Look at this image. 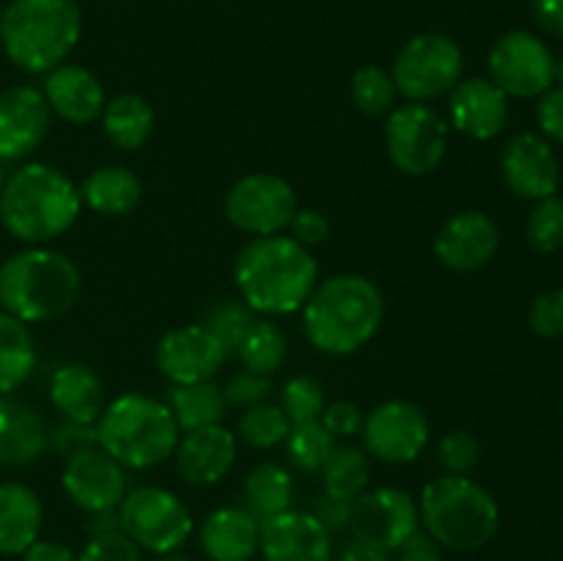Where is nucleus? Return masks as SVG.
<instances>
[{"instance_id":"nucleus-23","label":"nucleus","mask_w":563,"mask_h":561,"mask_svg":"<svg viewBox=\"0 0 563 561\" xmlns=\"http://www.w3.org/2000/svg\"><path fill=\"white\" fill-rule=\"evenodd\" d=\"M42 94L49 105V113L69 124H91L102 116L108 102L102 80L80 64H60L47 72Z\"/></svg>"},{"instance_id":"nucleus-13","label":"nucleus","mask_w":563,"mask_h":561,"mask_svg":"<svg viewBox=\"0 0 563 561\" xmlns=\"http://www.w3.org/2000/svg\"><path fill=\"white\" fill-rule=\"evenodd\" d=\"M363 451L385 465H407L427 451L432 427L427 413L407 399H388L363 418Z\"/></svg>"},{"instance_id":"nucleus-42","label":"nucleus","mask_w":563,"mask_h":561,"mask_svg":"<svg viewBox=\"0 0 563 561\" xmlns=\"http://www.w3.org/2000/svg\"><path fill=\"white\" fill-rule=\"evenodd\" d=\"M77 561H143V556L124 531H113L88 537V542L77 553Z\"/></svg>"},{"instance_id":"nucleus-27","label":"nucleus","mask_w":563,"mask_h":561,"mask_svg":"<svg viewBox=\"0 0 563 561\" xmlns=\"http://www.w3.org/2000/svg\"><path fill=\"white\" fill-rule=\"evenodd\" d=\"M42 501L27 484H0V556H22L42 534Z\"/></svg>"},{"instance_id":"nucleus-37","label":"nucleus","mask_w":563,"mask_h":561,"mask_svg":"<svg viewBox=\"0 0 563 561\" xmlns=\"http://www.w3.org/2000/svg\"><path fill=\"white\" fill-rule=\"evenodd\" d=\"M291 421L286 418L284 407L280 405H253L242 410L240 421H236V440L253 446V449L269 451L275 446H284L286 435H289Z\"/></svg>"},{"instance_id":"nucleus-45","label":"nucleus","mask_w":563,"mask_h":561,"mask_svg":"<svg viewBox=\"0 0 563 561\" xmlns=\"http://www.w3.org/2000/svg\"><path fill=\"white\" fill-rule=\"evenodd\" d=\"M47 446H53L64 460L69 457L82 454L88 449H97V424H77V421H64L53 435H47Z\"/></svg>"},{"instance_id":"nucleus-18","label":"nucleus","mask_w":563,"mask_h":561,"mask_svg":"<svg viewBox=\"0 0 563 561\" xmlns=\"http://www.w3.org/2000/svg\"><path fill=\"white\" fill-rule=\"evenodd\" d=\"M60 487L71 504L88 515L119 509L126 495V468L97 446L64 462Z\"/></svg>"},{"instance_id":"nucleus-5","label":"nucleus","mask_w":563,"mask_h":561,"mask_svg":"<svg viewBox=\"0 0 563 561\" xmlns=\"http://www.w3.org/2000/svg\"><path fill=\"white\" fill-rule=\"evenodd\" d=\"M82 33L77 0H14L0 16V42L14 66L47 75L64 64Z\"/></svg>"},{"instance_id":"nucleus-46","label":"nucleus","mask_w":563,"mask_h":561,"mask_svg":"<svg viewBox=\"0 0 563 561\" xmlns=\"http://www.w3.org/2000/svg\"><path fill=\"white\" fill-rule=\"evenodd\" d=\"M537 124L544 141L563 146V88L550 86L537 102Z\"/></svg>"},{"instance_id":"nucleus-10","label":"nucleus","mask_w":563,"mask_h":561,"mask_svg":"<svg viewBox=\"0 0 563 561\" xmlns=\"http://www.w3.org/2000/svg\"><path fill=\"white\" fill-rule=\"evenodd\" d=\"M449 121L432 105H396L385 116V152L405 176H429L449 152Z\"/></svg>"},{"instance_id":"nucleus-49","label":"nucleus","mask_w":563,"mask_h":561,"mask_svg":"<svg viewBox=\"0 0 563 561\" xmlns=\"http://www.w3.org/2000/svg\"><path fill=\"white\" fill-rule=\"evenodd\" d=\"M350 512H352V504H346V501H339V498H333V495H324V493L319 495L311 506V515L317 517V520L322 522L330 534L350 528Z\"/></svg>"},{"instance_id":"nucleus-8","label":"nucleus","mask_w":563,"mask_h":561,"mask_svg":"<svg viewBox=\"0 0 563 561\" xmlns=\"http://www.w3.org/2000/svg\"><path fill=\"white\" fill-rule=\"evenodd\" d=\"M465 55L460 44L440 31L416 33L401 44L396 53L390 77L394 86L407 102H434L451 94V88L462 80Z\"/></svg>"},{"instance_id":"nucleus-29","label":"nucleus","mask_w":563,"mask_h":561,"mask_svg":"<svg viewBox=\"0 0 563 561\" xmlns=\"http://www.w3.org/2000/svg\"><path fill=\"white\" fill-rule=\"evenodd\" d=\"M99 121L104 138L121 152H137L154 132V110L141 94H119L108 99Z\"/></svg>"},{"instance_id":"nucleus-39","label":"nucleus","mask_w":563,"mask_h":561,"mask_svg":"<svg viewBox=\"0 0 563 561\" xmlns=\"http://www.w3.org/2000/svg\"><path fill=\"white\" fill-rule=\"evenodd\" d=\"M526 242L537 253H559L563 248V198L537 201L526 220Z\"/></svg>"},{"instance_id":"nucleus-24","label":"nucleus","mask_w":563,"mask_h":561,"mask_svg":"<svg viewBox=\"0 0 563 561\" xmlns=\"http://www.w3.org/2000/svg\"><path fill=\"white\" fill-rule=\"evenodd\" d=\"M209 561H251L258 553V520L242 506H220L198 528Z\"/></svg>"},{"instance_id":"nucleus-15","label":"nucleus","mask_w":563,"mask_h":561,"mask_svg":"<svg viewBox=\"0 0 563 561\" xmlns=\"http://www.w3.org/2000/svg\"><path fill=\"white\" fill-rule=\"evenodd\" d=\"M229 361L218 339L203 324H181L157 341L154 363L170 385L209 383Z\"/></svg>"},{"instance_id":"nucleus-43","label":"nucleus","mask_w":563,"mask_h":561,"mask_svg":"<svg viewBox=\"0 0 563 561\" xmlns=\"http://www.w3.org/2000/svg\"><path fill=\"white\" fill-rule=\"evenodd\" d=\"M528 324L542 339L563 336V289H548L528 308Z\"/></svg>"},{"instance_id":"nucleus-3","label":"nucleus","mask_w":563,"mask_h":561,"mask_svg":"<svg viewBox=\"0 0 563 561\" xmlns=\"http://www.w3.org/2000/svg\"><path fill=\"white\" fill-rule=\"evenodd\" d=\"M82 212L80 187L60 168L27 163L0 190V223L25 245H47L77 223Z\"/></svg>"},{"instance_id":"nucleus-50","label":"nucleus","mask_w":563,"mask_h":561,"mask_svg":"<svg viewBox=\"0 0 563 561\" xmlns=\"http://www.w3.org/2000/svg\"><path fill=\"white\" fill-rule=\"evenodd\" d=\"M531 14L544 33L563 38V0H531Z\"/></svg>"},{"instance_id":"nucleus-54","label":"nucleus","mask_w":563,"mask_h":561,"mask_svg":"<svg viewBox=\"0 0 563 561\" xmlns=\"http://www.w3.org/2000/svg\"><path fill=\"white\" fill-rule=\"evenodd\" d=\"M86 528H88V534H91V537H99V534H113V531H121L119 509H110V512H93V515H88Z\"/></svg>"},{"instance_id":"nucleus-16","label":"nucleus","mask_w":563,"mask_h":561,"mask_svg":"<svg viewBox=\"0 0 563 561\" xmlns=\"http://www.w3.org/2000/svg\"><path fill=\"white\" fill-rule=\"evenodd\" d=\"M500 176L515 196L542 201L559 193L561 165L553 143L539 132H517L500 152Z\"/></svg>"},{"instance_id":"nucleus-57","label":"nucleus","mask_w":563,"mask_h":561,"mask_svg":"<svg viewBox=\"0 0 563 561\" xmlns=\"http://www.w3.org/2000/svg\"><path fill=\"white\" fill-rule=\"evenodd\" d=\"M3 182H5V176H3V165H0V190H3Z\"/></svg>"},{"instance_id":"nucleus-9","label":"nucleus","mask_w":563,"mask_h":561,"mask_svg":"<svg viewBox=\"0 0 563 561\" xmlns=\"http://www.w3.org/2000/svg\"><path fill=\"white\" fill-rule=\"evenodd\" d=\"M121 531L148 553H174L192 537V512L165 487L126 490L119 504Z\"/></svg>"},{"instance_id":"nucleus-6","label":"nucleus","mask_w":563,"mask_h":561,"mask_svg":"<svg viewBox=\"0 0 563 561\" xmlns=\"http://www.w3.org/2000/svg\"><path fill=\"white\" fill-rule=\"evenodd\" d=\"M418 517L440 548L473 553L487 548L500 528V506L471 476H443L423 484Z\"/></svg>"},{"instance_id":"nucleus-7","label":"nucleus","mask_w":563,"mask_h":561,"mask_svg":"<svg viewBox=\"0 0 563 561\" xmlns=\"http://www.w3.org/2000/svg\"><path fill=\"white\" fill-rule=\"evenodd\" d=\"M99 449L126 471H148L170 460L181 432L168 405L146 394H121L97 421Z\"/></svg>"},{"instance_id":"nucleus-25","label":"nucleus","mask_w":563,"mask_h":561,"mask_svg":"<svg viewBox=\"0 0 563 561\" xmlns=\"http://www.w3.org/2000/svg\"><path fill=\"white\" fill-rule=\"evenodd\" d=\"M49 402L64 421L97 424L104 410L102 377L86 363H64L49 377Z\"/></svg>"},{"instance_id":"nucleus-20","label":"nucleus","mask_w":563,"mask_h":561,"mask_svg":"<svg viewBox=\"0 0 563 561\" xmlns=\"http://www.w3.org/2000/svg\"><path fill=\"white\" fill-rule=\"evenodd\" d=\"M49 105L33 86L0 91V163H14L42 146L49 132Z\"/></svg>"},{"instance_id":"nucleus-33","label":"nucleus","mask_w":563,"mask_h":561,"mask_svg":"<svg viewBox=\"0 0 563 561\" xmlns=\"http://www.w3.org/2000/svg\"><path fill=\"white\" fill-rule=\"evenodd\" d=\"M322 487L324 495H333V498L352 501L361 498L368 490L372 482V465H368V454L357 446H335V451L330 454V460L324 462L322 471Z\"/></svg>"},{"instance_id":"nucleus-17","label":"nucleus","mask_w":563,"mask_h":561,"mask_svg":"<svg viewBox=\"0 0 563 561\" xmlns=\"http://www.w3.org/2000/svg\"><path fill=\"white\" fill-rule=\"evenodd\" d=\"M500 248V229L482 209L456 212L434 234V258L454 273H476L487 267Z\"/></svg>"},{"instance_id":"nucleus-31","label":"nucleus","mask_w":563,"mask_h":561,"mask_svg":"<svg viewBox=\"0 0 563 561\" xmlns=\"http://www.w3.org/2000/svg\"><path fill=\"white\" fill-rule=\"evenodd\" d=\"M36 369V344L25 322L0 311V396H9Z\"/></svg>"},{"instance_id":"nucleus-14","label":"nucleus","mask_w":563,"mask_h":561,"mask_svg":"<svg viewBox=\"0 0 563 561\" xmlns=\"http://www.w3.org/2000/svg\"><path fill=\"white\" fill-rule=\"evenodd\" d=\"M418 501L401 487L366 490L352 501L350 534L357 542L374 544L379 550H399L412 534H418Z\"/></svg>"},{"instance_id":"nucleus-53","label":"nucleus","mask_w":563,"mask_h":561,"mask_svg":"<svg viewBox=\"0 0 563 561\" xmlns=\"http://www.w3.org/2000/svg\"><path fill=\"white\" fill-rule=\"evenodd\" d=\"M335 561H390V559H388V550H379L374 548V544L352 539V542L341 550Z\"/></svg>"},{"instance_id":"nucleus-35","label":"nucleus","mask_w":563,"mask_h":561,"mask_svg":"<svg viewBox=\"0 0 563 561\" xmlns=\"http://www.w3.org/2000/svg\"><path fill=\"white\" fill-rule=\"evenodd\" d=\"M339 440L335 435L324 427L322 421H306V424H291L289 435L284 440L286 457L297 471L319 473L330 454L335 451Z\"/></svg>"},{"instance_id":"nucleus-12","label":"nucleus","mask_w":563,"mask_h":561,"mask_svg":"<svg viewBox=\"0 0 563 561\" xmlns=\"http://www.w3.org/2000/svg\"><path fill=\"white\" fill-rule=\"evenodd\" d=\"M487 66L489 80L509 99H539L553 86L555 55L531 31H509L495 38Z\"/></svg>"},{"instance_id":"nucleus-26","label":"nucleus","mask_w":563,"mask_h":561,"mask_svg":"<svg viewBox=\"0 0 563 561\" xmlns=\"http://www.w3.org/2000/svg\"><path fill=\"white\" fill-rule=\"evenodd\" d=\"M47 449V429L38 413L11 396H0V465L25 468Z\"/></svg>"},{"instance_id":"nucleus-47","label":"nucleus","mask_w":563,"mask_h":561,"mask_svg":"<svg viewBox=\"0 0 563 561\" xmlns=\"http://www.w3.org/2000/svg\"><path fill=\"white\" fill-rule=\"evenodd\" d=\"M363 418L366 416H363V410L355 405V402L339 399L324 405V413L319 421L335 435V440H341V438H352V435H361Z\"/></svg>"},{"instance_id":"nucleus-41","label":"nucleus","mask_w":563,"mask_h":561,"mask_svg":"<svg viewBox=\"0 0 563 561\" xmlns=\"http://www.w3.org/2000/svg\"><path fill=\"white\" fill-rule=\"evenodd\" d=\"M438 462L449 476H471L482 462V443L467 429H451L438 440Z\"/></svg>"},{"instance_id":"nucleus-36","label":"nucleus","mask_w":563,"mask_h":561,"mask_svg":"<svg viewBox=\"0 0 563 561\" xmlns=\"http://www.w3.org/2000/svg\"><path fill=\"white\" fill-rule=\"evenodd\" d=\"M396 86L394 77L383 66H361V69L352 75L350 82V97L352 105L361 110L368 119H385L390 110L396 108Z\"/></svg>"},{"instance_id":"nucleus-48","label":"nucleus","mask_w":563,"mask_h":561,"mask_svg":"<svg viewBox=\"0 0 563 561\" xmlns=\"http://www.w3.org/2000/svg\"><path fill=\"white\" fill-rule=\"evenodd\" d=\"M289 237H291V240L300 242V245H306V248L322 245V242H328V237H330L328 218H324L319 209L300 207L295 212V218H291V223H289Z\"/></svg>"},{"instance_id":"nucleus-4","label":"nucleus","mask_w":563,"mask_h":561,"mask_svg":"<svg viewBox=\"0 0 563 561\" xmlns=\"http://www.w3.org/2000/svg\"><path fill=\"white\" fill-rule=\"evenodd\" d=\"M80 295V267L47 245H27L0 264V306L25 324L60 319Z\"/></svg>"},{"instance_id":"nucleus-11","label":"nucleus","mask_w":563,"mask_h":561,"mask_svg":"<svg viewBox=\"0 0 563 561\" xmlns=\"http://www.w3.org/2000/svg\"><path fill=\"white\" fill-rule=\"evenodd\" d=\"M300 209L295 187L275 174H245L223 198L225 220L251 237L284 234Z\"/></svg>"},{"instance_id":"nucleus-2","label":"nucleus","mask_w":563,"mask_h":561,"mask_svg":"<svg viewBox=\"0 0 563 561\" xmlns=\"http://www.w3.org/2000/svg\"><path fill=\"white\" fill-rule=\"evenodd\" d=\"M385 319L383 289L357 273L319 280L302 306L308 344L324 355H352L377 336Z\"/></svg>"},{"instance_id":"nucleus-51","label":"nucleus","mask_w":563,"mask_h":561,"mask_svg":"<svg viewBox=\"0 0 563 561\" xmlns=\"http://www.w3.org/2000/svg\"><path fill=\"white\" fill-rule=\"evenodd\" d=\"M399 561H445L443 550L429 534H412L399 548Z\"/></svg>"},{"instance_id":"nucleus-28","label":"nucleus","mask_w":563,"mask_h":561,"mask_svg":"<svg viewBox=\"0 0 563 561\" xmlns=\"http://www.w3.org/2000/svg\"><path fill=\"white\" fill-rule=\"evenodd\" d=\"M80 198L91 212L104 218H124L135 212L143 198V185L124 165H104L91 170L80 187Z\"/></svg>"},{"instance_id":"nucleus-19","label":"nucleus","mask_w":563,"mask_h":561,"mask_svg":"<svg viewBox=\"0 0 563 561\" xmlns=\"http://www.w3.org/2000/svg\"><path fill=\"white\" fill-rule=\"evenodd\" d=\"M264 561H333V534L311 512L286 509L258 522Z\"/></svg>"},{"instance_id":"nucleus-52","label":"nucleus","mask_w":563,"mask_h":561,"mask_svg":"<svg viewBox=\"0 0 563 561\" xmlns=\"http://www.w3.org/2000/svg\"><path fill=\"white\" fill-rule=\"evenodd\" d=\"M22 561H77V553L69 544L55 542V539H36L22 553Z\"/></svg>"},{"instance_id":"nucleus-34","label":"nucleus","mask_w":563,"mask_h":561,"mask_svg":"<svg viewBox=\"0 0 563 561\" xmlns=\"http://www.w3.org/2000/svg\"><path fill=\"white\" fill-rule=\"evenodd\" d=\"M286 352H289V344H286L284 330H280L278 324L256 319V324L247 330V336L242 339L234 358H240L245 372L273 377V374L284 366Z\"/></svg>"},{"instance_id":"nucleus-21","label":"nucleus","mask_w":563,"mask_h":561,"mask_svg":"<svg viewBox=\"0 0 563 561\" xmlns=\"http://www.w3.org/2000/svg\"><path fill=\"white\" fill-rule=\"evenodd\" d=\"M236 457H240V440L223 424L185 432L174 451L176 473L192 487H212L223 482L236 465Z\"/></svg>"},{"instance_id":"nucleus-1","label":"nucleus","mask_w":563,"mask_h":561,"mask_svg":"<svg viewBox=\"0 0 563 561\" xmlns=\"http://www.w3.org/2000/svg\"><path fill=\"white\" fill-rule=\"evenodd\" d=\"M234 284L240 300L253 314L289 317L302 311L308 295L319 284V264L311 248L291 237H253L236 253Z\"/></svg>"},{"instance_id":"nucleus-55","label":"nucleus","mask_w":563,"mask_h":561,"mask_svg":"<svg viewBox=\"0 0 563 561\" xmlns=\"http://www.w3.org/2000/svg\"><path fill=\"white\" fill-rule=\"evenodd\" d=\"M154 561H192V559H187L185 553H179V550H174V553H159Z\"/></svg>"},{"instance_id":"nucleus-30","label":"nucleus","mask_w":563,"mask_h":561,"mask_svg":"<svg viewBox=\"0 0 563 561\" xmlns=\"http://www.w3.org/2000/svg\"><path fill=\"white\" fill-rule=\"evenodd\" d=\"M165 405H168L179 432L212 427V424L223 421L225 416L223 388H218L212 380L192 385H170L168 394H165Z\"/></svg>"},{"instance_id":"nucleus-58","label":"nucleus","mask_w":563,"mask_h":561,"mask_svg":"<svg viewBox=\"0 0 563 561\" xmlns=\"http://www.w3.org/2000/svg\"><path fill=\"white\" fill-rule=\"evenodd\" d=\"M0 16H3V11H0Z\"/></svg>"},{"instance_id":"nucleus-38","label":"nucleus","mask_w":563,"mask_h":561,"mask_svg":"<svg viewBox=\"0 0 563 561\" xmlns=\"http://www.w3.org/2000/svg\"><path fill=\"white\" fill-rule=\"evenodd\" d=\"M201 324L220 341V344H223V350L229 352L231 358L236 355L247 330L256 324V314H253L242 300H220L209 308Z\"/></svg>"},{"instance_id":"nucleus-44","label":"nucleus","mask_w":563,"mask_h":561,"mask_svg":"<svg viewBox=\"0 0 563 561\" xmlns=\"http://www.w3.org/2000/svg\"><path fill=\"white\" fill-rule=\"evenodd\" d=\"M269 394H273V383H269V377L251 374L245 372V369H242L240 374H234L223 388L225 407H242V410H247V407L253 405H262V402H267Z\"/></svg>"},{"instance_id":"nucleus-32","label":"nucleus","mask_w":563,"mask_h":561,"mask_svg":"<svg viewBox=\"0 0 563 561\" xmlns=\"http://www.w3.org/2000/svg\"><path fill=\"white\" fill-rule=\"evenodd\" d=\"M245 509L258 522L291 509L295 479H291L289 468H284L280 462H262V465L253 468L245 479Z\"/></svg>"},{"instance_id":"nucleus-40","label":"nucleus","mask_w":563,"mask_h":561,"mask_svg":"<svg viewBox=\"0 0 563 561\" xmlns=\"http://www.w3.org/2000/svg\"><path fill=\"white\" fill-rule=\"evenodd\" d=\"M324 391L308 374H297L284 383L280 391V407H284L286 418L291 424H306V421H319L324 413Z\"/></svg>"},{"instance_id":"nucleus-22","label":"nucleus","mask_w":563,"mask_h":561,"mask_svg":"<svg viewBox=\"0 0 563 561\" xmlns=\"http://www.w3.org/2000/svg\"><path fill=\"white\" fill-rule=\"evenodd\" d=\"M449 119L473 141H493L509 124V97L489 77H467L449 94Z\"/></svg>"},{"instance_id":"nucleus-56","label":"nucleus","mask_w":563,"mask_h":561,"mask_svg":"<svg viewBox=\"0 0 563 561\" xmlns=\"http://www.w3.org/2000/svg\"><path fill=\"white\" fill-rule=\"evenodd\" d=\"M553 82L555 86L563 88V55L561 58H555V69H553Z\"/></svg>"}]
</instances>
